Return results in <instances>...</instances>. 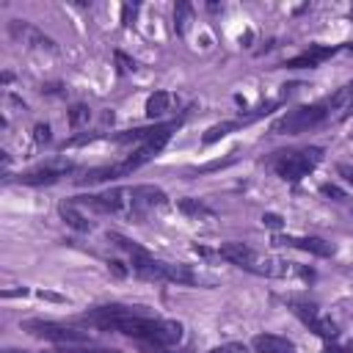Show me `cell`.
Instances as JSON below:
<instances>
[{
	"instance_id": "1",
	"label": "cell",
	"mask_w": 353,
	"mask_h": 353,
	"mask_svg": "<svg viewBox=\"0 0 353 353\" xmlns=\"http://www.w3.org/2000/svg\"><path fill=\"white\" fill-rule=\"evenodd\" d=\"M323 160V149L317 146H309V149H301V152H281V157L273 163L276 174L287 182H298L301 176H306L317 163Z\"/></svg>"
},
{
	"instance_id": "2",
	"label": "cell",
	"mask_w": 353,
	"mask_h": 353,
	"mask_svg": "<svg viewBox=\"0 0 353 353\" xmlns=\"http://www.w3.org/2000/svg\"><path fill=\"white\" fill-rule=\"evenodd\" d=\"M325 105H301L295 110H287L281 119L273 121V132L279 135H298V132H306L309 127H317L323 119H325Z\"/></svg>"
},
{
	"instance_id": "3",
	"label": "cell",
	"mask_w": 353,
	"mask_h": 353,
	"mask_svg": "<svg viewBox=\"0 0 353 353\" xmlns=\"http://www.w3.org/2000/svg\"><path fill=\"white\" fill-rule=\"evenodd\" d=\"M22 328L39 339H47V342H61V345H80V342H88V331H74L69 325H61V323H44V320H25Z\"/></svg>"
},
{
	"instance_id": "4",
	"label": "cell",
	"mask_w": 353,
	"mask_h": 353,
	"mask_svg": "<svg viewBox=\"0 0 353 353\" xmlns=\"http://www.w3.org/2000/svg\"><path fill=\"white\" fill-rule=\"evenodd\" d=\"M290 306H292V312L303 320V325H309V331H314L317 336H323V339H336V336H339L336 323H334L317 303H309V301H292Z\"/></svg>"
},
{
	"instance_id": "5",
	"label": "cell",
	"mask_w": 353,
	"mask_h": 353,
	"mask_svg": "<svg viewBox=\"0 0 353 353\" xmlns=\"http://www.w3.org/2000/svg\"><path fill=\"white\" fill-rule=\"evenodd\" d=\"M176 124H160V127H154L146 138H143V143L124 160V165H127V171H135V168H141L143 163H149L163 146H165V141L171 138V130H174Z\"/></svg>"
},
{
	"instance_id": "6",
	"label": "cell",
	"mask_w": 353,
	"mask_h": 353,
	"mask_svg": "<svg viewBox=\"0 0 353 353\" xmlns=\"http://www.w3.org/2000/svg\"><path fill=\"white\" fill-rule=\"evenodd\" d=\"M11 36L19 39L22 44H30V47H41V50H50V52L58 50L55 41H52L50 36H44V33L36 30L33 25H28L25 19H14V22H11Z\"/></svg>"
},
{
	"instance_id": "7",
	"label": "cell",
	"mask_w": 353,
	"mask_h": 353,
	"mask_svg": "<svg viewBox=\"0 0 353 353\" xmlns=\"http://www.w3.org/2000/svg\"><path fill=\"white\" fill-rule=\"evenodd\" d=\"M72 168H74L72 163H52V165H41V168H36V171L22 174V176H19V182H22V185H52V182H58L61 176H66Z\"/></svg>"
},
{
	"instance_id": "8",
	"label": "cell",
	"mask_w": 353,
	"mask_h": 353,
	"mask_svg": "<svg viewBox=\"0 0 353 353\" xmlns=\"http://www.w3.org/2000/svg\"><path fill=\"white\" fill-rule=\"evenodd\" d=\"M165 201H168L165 193H163L160 188H154V185H135V188L130 190V207H132L135 212L160 207V204H165Z\"/></svg>"
},
{
	"instance_id": "9",
	"label": "cell",
	"mask_w": 353,
	"mask_h": 353,
	"mask_svg": "<svg viewBox=\"0 0 353 353\" xmlns=\"http://www.w3.org/2000/svg\"><path fill=\"white\" fill-rule=\"evenodd\" d=\"M276 245H295L306 254H314V256H331L334 254V245L325 243L323 237H273Z\"/></svg>"
},
{
	"instance_id": "10",
	"label": "cell",
	"mask_w": 353,
	"mask_h": 353,
	"mask_svg": "<svg viewBox=\"0 0 353 353\" xmlns=\"http://www.w3.org/2000/svg\"><path fill=\"white\" fill-rule=\"evenodd\" d=\"M251 345H254V353H295V345L279 334H256Z\"/></svg>"
},
{
	"instance_id": "11",
	"label": "cell",
	"mask_w": 353,
	"mask_h": 353,
	"mask_svg": "<svg viewBox=\"0 0 353 353\" xmlns=\"http://www.w3.org/2000/svg\"><path fill=\"white\" fill-rule=\"evenodd\" d=\"M334 52H336V47H312V50H306V52L290 58L284 66H287V69H312V66L323 63L325 58H331Z\"/></svg>"
},
{
	"instance_id": "12",
	"label": "cell",
	"mask_w": 353,
	"mask_h": 353,
	"mask_svg": "<svg viewBox=\"0 0 353 353\" xmlns=\"http://www.w3.org/2000/svg\"><path fill=\"white\" fill-rule=\"evenodd\" d=\"M218 254H221L226 262H232V265H237V268H245V270H251V265H254V259H256V254H254L248 245H243V243H223V245L218 248Z\"/></svg>"
},
{
	"instance_id": "13",
	"label": "cell",
	"mask_w": 353,
	"mask_h": 353,
	"mask_svg": "<svg viewBox=\"0 0 353 353\" xmlns=\"http://www.w3.org/2000/svg\"><path fill=\"white\" fill-rule=\"evenodd\" d=\"M124 174H130L124 163H119V165H102V168H91L85 176H77V182L80 185H97V182L116 179V176H124Z\"/></svg>"
},
{
	"instance_id": "14",
	"label": "cell",
	"mask_w": 353,
	"mask_h": 353,
	"mask_svg": "<svg viewBox=\"0 0 353 353\" xmlns=\"http://www.w3.org/2000/svg\"><path fill=\"white\" fill-rule=\"evenodd\" d=\"M58 212H61V218L72 226V229H77V232H88L91 229V221H85V215L77 210V204L69 199V201H61L58 204Z\"/></svg>"
},
{
	"instance_id": "15",
	"label": "cell",
	"mask_w": 353,
	"mask_h": 353,
	"mask_svg": "<svg viewBox=\"0 0 353 353\" xmlns=\"http://www.w3.org/2000/svg\"><path fill=\"white\" fill-rule=\"evenodd\" d=\"M130 190H124V188H113V190H108V193H102L99 199H102V210L105 212H121V210H127V204H130Z\"/></svg>"
},
{
	"instance_id": "16",
	"label": "cell",
	"mask_w": 353,
	"mask_h": 353,
	"mask_svg": "<svg viewBox=\"0 0 353 353\" xmlns=\"http://www.w3.org/2000/svg\"><path fill=\"white\" fill-rule=\"evenodd\" d=\"M168 108H171V94H168V91H154V94L146 99V116H149V119L163 116Z\"/></svg>"
},
{
	"instance_id": "17",
	"label": "cell",
	"mask_w": 353,
	"mask_h": 353,
	"mask_svg": "<svg viewBox=\"0 0 353 353\" xmlns=\"http://www.w3.org/2000/svg\"><path fill=\"white\" fill-rule=\"evenodd\" d=\"M232 130H237V121H221V124H212V127L201 135V143H204V146H210V143H215V141L226 138Z\"/></svg>"
},
{
	"instance_id": "18",
	"label": "cell",
	"mask_w": 353,
	"mask_h": 353,
	"mask_svg": "<svg viewBox=\"0 0 353 353\" xmlns=\"http://www.w3.org/2000/svg\"><path fill=\"white\" fill-rule=\"evenodd\" d=\"M190 14H193L190 3H176V8H174V30H176V33H185V30H188Z\"/></svg>"
},
{
	"instance_id": "19",
	"label": "cell",
	"mask_w": 353,
	"mask_h": 353,
	"mask_svg": "<svg viewBox=\"0 0 353 353\" xmlns=\"http://www.w3.org/2000/svg\"><path fill=\"white\" fill-rule=\"evenodd\" d=\"M350 102H353V85H345V88H339V91L328 99V108H331V110H342V108H350Z\"/></svg>"
},
{
	"instance_id": "20",
	"label": "cell",
	"mask_w": 353,
	"mask_h": 353,
	"mask_svg": "<svg viewBox=\"0 0 353 353\" xmlns=\"http://www.w3.org/2000/svg\"><path fill=\"white\" fill-rule=\"evenodd\" d=\"M179 210H182L185 215H193V218H201V215L210 218V215H212V212H210L201 201H196V199H179Z\"/></svg>"
},
{
	"instance_id": "21",
	"label": "cell",
	"mask_w": 353,
	"mask_h": 353,
	"mask_svg": "<svg viewBox=\"0 0 353 353\" xmlns=\"http://www.w3.org/2000/svg\"><path fill=\"white\" fill-rule=\"evenodd\" d=\"M108 240H110L113 245H119V248H124V251H130L132 256H138V254H143V248H141L138 243H132L130 237H124V234H119V232H108Z\"/></svg>"
},
{
	"instance_id": "22",
	"label": "cell",
	"mask_w": 353,
	"mask_h": 353,
	"mask_svg": "<svg viewBox=\"0 0 353 353\" xmlns=\"http://www.w3.org/2000/svg\"><path fill=\"white\" fill-rule=\"evenodd\" d=\"M234 154H237V152H229V157H223V160H212V163H207V165H199L196 171H199V174H204V171H218V168H226V165H232V163H234Z\"/></svg>"
},
{
	"instance_id": "23",
	"label": "cell",
	"mask_w": 353,
	"mask_h": 353,
	"mask_svg": "<svg viewBox=\"0 0 353 353\" xmlns=\"http://www.w3.org/2000/svg\"><path fill=\"white\" fill-rule=\"evenodd\" d=\"M85 119H88V108H85V105H74V108L69 110V124H72V127L83 124Z\"/></svg>"
},
{
	"instance_id": "24",
	"label": "cell",
	"mask_w": 353,
	"mask_h": 353,
	"mask_svg": "<svg viewBox=\"0 0 353 353\" xmlns=\"http://www.w3.org/2000/svg\"><path fill=\"white\" fill-rule=\"evenodd\" d=\"M320 193H323V196H328V199H334V201H345V199H347V193H345L342 188L331 185V182H325V185L320 188Z\"/></svg>"
},
{
	"instance_id": "25",
	"label": "cell",
	"mask_w": 353,
	"mask_h": 353,
	"mask_svg": "<svg viewBox=\"0 0 353 353\" xmlns=\"http://www.w3.org/2000/svg\"><path fill=\"white\" fill-rule=\"evenodd\" d=\"M55 353H121V350H113V347H63V350H55Z\"/></svg>"
},
{
	"instance_id": "26",
	"label": "cell",
	"mask_w": 353,
	"mask_h": 353,
	"mask_svg": "<svg viewBox=\"0 0 353 353\" xmlns=\"http://www.w3.org/2000/svg\"><path fill=\"white\" fill-rule=\"evenodd\" d=\"M33 138H36V143H47V141L52 138L50 124H36V127H33Z\"/></svg>"
},
{
	"instance_id": "27",
	"label": "cell",
	"mask_w": 353,
	"mask_h": 353,
	"mask_svg": "<svg viewBox=\"0 0 353 353\" xmlns=\"http://www.w3.org/2000/svg\"><path fill=\"white\" fill-rule=\"evenodd\" d=\"M210 353H245V345L229 342V345H221V347H215V350H210Z\"/></svg>"
},
{
	"instance_id": "28",
	"label": "cell",
	"mask_w": 353,
	"mask_h": 353,
	"mask_svg": "<svg viewBox=\"0 0 353 353\" xmlns=\"http://www.w3.org/2000/svg\"><path fill=\"white\" fill-rule=\"evenodd\" d=\"M262 223L270 226V229H281L284 221H281V215H276V212H265V215H262Z\"/></svg>"
},
{
	"instance_id": "29",
	"label": "cell",
	"mask_w": 353,
	"mask_h": 353,
	"mask_svg": "<svg viewBox=\"0 0 353 353\" xmlns=\"http://www.w3.org/2000/svg\"><path fill=\"white\" fill-rule=\"evenodd\" d=\"M336 174H339L345 182L353 185V165H350V163H339V165H336Z\"/></svg>"
},
{
	"instance_id": "30",
	"label": "cell",
	"mask_w": 353,
	"mask_h": 353,
	"mask_svg": "<svg viewBox=\"0 0 353 353\" xmlns=\"http://www.w3.org/2000/svg\"><path fill=\"white\" fill-rule=\"evenodd\" d=\"M135 11H138V6H130V3H127V6L121 8V22H124V25H130V22H132V17H135Z\"/></svg>"
},
{
	"instance_id": "31",
	"label": "cell",
	"mask_w": 353,
	"mask_h": 353,
	"mask_svg": "<svg viewBox=\"0 0 353 353\" xmlns=\"http://www.w3.org/2000/svg\"><path fill=\"white\" fill-rule=\"evenodd\" d=\"M323 353H353V345H325Z\"/></svg>"
},
{
	"instance_id": "32",
	"label": "cell",
	"mask_w": 353,
	"mask_h": 353,
	"mask_svg": "<svg viewBox=\"0 0 353 353\" xmlns=\"http://www.w3.org/2000/svg\"><path fill=\"white\" fill-rule=\"evenodd\" d=\"M116 61L121 63V69H124V72H130V69H135V61H130V58H127V55H121V52H116Z\"/></svg>"
},
{
	"instance_id": "33",
	"label": "cell",
	"mask_w": 353,
	"mask_h": 353,
	"mask_svg": "<svg viewBox=\"0 0 353 353\" xmlns=\"http://www.w3.org/2000/svg\"><path fill=\"white\" fill-rule=\"evenodd\" d=\"M14 295H28L25 287H17V290H3V298H14Z\"/></svg>"
},
{
	"instance_id": "34",
	"label": "cell",
	"mask_w": 353,
	"mask_h": 353,
	"mask_svg": "<svg viewBox=\"0 0 353 353\" xmlns=\"http://www.w3.org/2000/svg\"><path fill=\"white\" fill-rule=\"evenodd\" d=\"M108 265H110V268H113V270H116V273H119V276H124V273H127V270H124V268H121V262H116V259H110V262H108Z\"/></svg>"
},
{
	"instance_id": "35",
	"label": "cell",
	"mask_w": 353,
	"mask_h": 353,
	"mask_svg": "<svg viewBox=\"0 0 353 353\" xmlns=\"http://www.w3.org/2000/svg\"><path fill=\"white\" fill-rule=\"evenodd\" d=\"M39 298H47V301H63L61 295H55V292H44V290L39 292Z\"/></svg>"
},
{
	"instance_id": "36",
	"label": "cell",
	"mask_w": 353,
	"mask_h": 353,
	"mask_svg": "<svg viewBox=\"0 0 353 353\" xmlns=\"http://www.w3.org/2000/svg\"><path fill=\"white\" fill-rule=\"evenodd\" d=\"M6 353H25V350H14V347H11V350H6Z\"/></svg>"
}]
</instances>
